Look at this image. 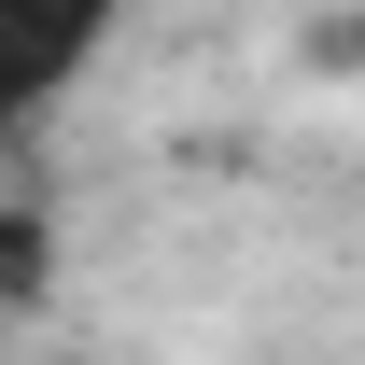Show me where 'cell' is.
<instances>
[{
    "label": "cell",
    "mask_w": 365,
    "mask_h": 365,
    "mask_svg": "<svg viewBox=\"0 0 365 365\" xmlns=\"http://www.w3.org/2000/svg\"><path fill=\"white\" fill-rule=\"evenodd\" d=\"M127 14H140V0H0V140L43 127L56 98L113 56V29H127Z\"/></svg>",
    "instance_id": "1"
},
{
    "label": "cell",
    "mask_w": 365,
    "mask_h": 365,
    "mask_svg": "<svg viewBox=\"0 0 365 365\" xmlns=\"http://www.w3.org/2000/svg\"><path fill=\"white\" fill-rule=\"evenodd\" d=\"M351 56H365V14H351Z\"/></svg>",
    "instance_id": "2"
}]
</instances>
